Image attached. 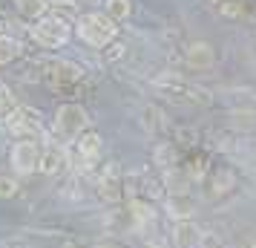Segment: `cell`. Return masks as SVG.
Instances as JSON below:
<instances>
[{
    "label": "cell",
    "instance_id": "obj_5",
    "mask_svg": "<svg viewBox=\"0 0 256 248\" xmlns=\"http://www.w3.org/2000/svg\"><path fill=\"white\" fill-rule=\"evenodd\" d=\"M196 205H198V199L190 196V190H170L164 196V211H167V216H173V222L176 219H190L193 211H196Z\"/></svg>",
    "mask_w": 256,
    "mask_h": 248
},
{
    "label": "cell",
    "instance_id": "obj_4",
    "mask_svg": "<svg viewBox=\"0 0 256 248\" xmlns=\"http://www.w3.org/2000/svg\"><path fill=\"white\" fill-rule=\"evenodd\" d=\"M9 162H12V170L18 176H29L38 170V162H40V144L35 139H20L14 142L12 153H9Z\"/></svg>",
    "mask_w": 256,
    "mask_h": 248
},
{
    "label": "cell",
    "instance_id": "obj_1",
    "mask_svg": "<svg viewBox=\"0 0 256 248\" xmlns=\"http://www.w3.org/2000/svg\"><path fill=\"white\" fill-rule=\"evenodd\" d=\"M86 124H90V116H86V110L81 104H60L58 113H55V121H52V130H55V139L60 144H70L75 142L84 130H86Z\"/></svg>",
    "mask_w": 256,
    "mask_h": 248
},
{
    "label": "cell",
    "instance_id": "obj_9",
    "mask_svg": "<svg viewBox=\"0 0 256 248\" xmlns=\"http://www.w3.org/2000/svg\"><path fill=\"white\" fill-rule=\"evenodd\" d=\"M66 165V153H64V144H49V147H40V162H38V170L46 173V176H55L60 173V167Z\"/></svg>",
    "mask_w": 256,
    "mask_h": 248
},
{
    "label": "cell",
    "instance_id": "obj_11",
    "mask_svg": "<svg viewBox=\"0 0 256 248\" xmlns=\"http://www.w3.org/2000/svg\"><path fill=\"white\" fill-rule=\"evenodd\" d=\"M9 130L24 136V139H35L38 118H29V110H14L12 116H9Z\"/></svg>",
    "mask_w": 256,
    "mask_h": 248
},
{
    "label": "cell",
    "instance_id": "obj_10",
    "mask_svg": "<svg viewBox=\"0 0 256 248\" xmlns=\"http://www.w3.org/2000/svg\"><path fill=\"white\" fill-rule=\"evenodd\" d=\"M75 142H78V159H81L84 165H86V162H95V159L101 156V147H104V144H101V136L95 130H84Z\"/></svg>",
    "mask_w": 256,
    "mask_h": 248
},
{
    "label": "cell",
    "instance_id": "obj_12",
    "mask_svg": "<svg viewBox=\"0 0 256 248\" xmlns=\"http://www.w3.org/2000/svg\"><path fill=\"white\" fill-rule=\"evenodd\" d=\"M130 211H132V219H136V225H138V231L152 228V222H156L152 205H147V202H141V199H132L130 202Z\"/></svg>",
    "mask_w": 256,
    "mask_h": 248
},
{
    "label": "cell",
    "instance_id": "obj_7",
    "mask_svg": "<svg viewBox=\"0 0 256 248\" xmlns=\"http://www.w3.org/2000/svg\"><path fill=\"white\" fill-rule=\"evenodd\" d=\"M81 75H84V70L78 64H72V61H58V64L49 67L46 81L52 84V87H72V84L81 81Z\"/></svg>",
    "mask_w": 256,
    "mask_h": 248
},
{
    "label": "cell",
    "instance_id": "obj_3",
    "mask_svg": "<svg viewBox=\"0 0 256 248\" xmlns=\"http://www.w3.org/2000/svg\"><path fill=\"white\" fill-rule=\"evenodd\" d=\"M32 41L40 44L44 49H58L70 41V24L64 18H58V15L38 18V24L32 26Z\"/></svg>",
    "mask_w": 256,
    "mask_h": 248
},
{
    "label": "cell",
    "instance_id": "obj_16",
    "mask_svg": "<svg viewBox=\"0 0 256 248\" xmlns=\"http://www.w3.org/2000/svg\"><path fill=\"white\" fill-rule=\"evenodd\" d=\"M210 188H216L213 193H228V190L236 188V179H233L230 170H219V173H213V179H210Z\"/></svg>",
    "mask_w": 256,
    "mask_h": 248
},
{
    "label": "cell",
    "instance_id": "obj_8",
    "mask_svg": "<svg viewBox=\"0 0 256 248\" xmlns=\"http://www.w3.org/2000/svg\"><path fill=\"white\" fill-rule=\"evenodd\" d=\"M184 61L190 70H210L213 64H216V49L210 47V44H204V41H196V44H190L184 52Z\"/></svg>",
    "mask_w": 256,
    "mask_h": 248
},
{
    "label": "cell",
    "instance_id": "obj_15",
    "mask_svg": "<svg viewBox=\"0 0 256 248\" xmlns=\"http://www.w3.org/2000/svg\"><path fill=\"white\" fill-rule=\"evenodd\" d=\"M132 12V6H130V0H106V18L116 24V21H124L130 18Z\"/></svg>",
    "mask_w": 256,
    "mask_h": 248
},
{
    "label": "cell",
    "instance_id": "obj_2",
    "mask_svg": "<svg viewBox=\"0 0 256 248\" xmlns=\"http://www.w3.org/2000/svg\"><path fill=\"white\" fill-rule=\"evenodd\" d=\"M78 38H81L84 44H90L95 49H104L106 44H112V38H116V24L106 18V15H84L81 21H78Z\"/></svg>",
    "mask_w": 256,
    "mask_h": 248
},
{
    "label": "cell",
    "instance_id": "obj_13",
    "mask_svg": "<svg viewBox=\"0 0 256 248\" xmlns=\"http://www.w3.org/2000/svg\"><path fill=\"white\" fill-rule=\"evenodd\" d=\"M152 162L162 170H176L178 167V153H176V147L170 142H162L156 147V153H152Z\"/></svg>",
    "mask_w": 256,
    "mask_h": 248
},
{
    "label": "cell",
    "instance_id": "obj_19",
    "mask_svg": "<svg viewBox=\"0 0 256 248\" xmlns=\"http://www.w3.org/2000/svg\"><path fill=\"white\" fill-rule=\"evenodd\" d=\"M233 118H239L242 127H254L256 124V121H250V118H256V113H242V110H239V113H233Z\"/></svg>",
    "mask_w": 256,
    "mask_h": 248
},
{
    "label": "cell",
    "instance_id": "obj_6",
    "mask_svg": "<svg viewBox=\"0 0 256 248\" xmlns=\"http://www.w3.org/2000/svg\"><path fill=\"white\" fill-rule=\"evenodd\" d=\"M173 245L176 248H202L204 231L193 219H176L173 222Z\"/></svg>",
    "mask_w": 256,
    "mask_h": 248
},
{
    "label": "cell",
    "instance_id": "obj_17",
    "mask_svg": "<svg viewBox=\"0 0 256 248\" xmlns=\"http://www.w3.org/2000/svg\"><path fill=\"white\" fill-rule=\"evenodd\" d=\"M18 52H20V44H18V41H12V38H0V64L18 58Z\"/></svg>",
    "mask_w": 256,
    "mask_h": 248
},
{
    "label": "cell",
    "instance_id": "obj_18",
    "mask_svg": "<svg viewBox=\"0 0 256 248\" xmlns=\"http://www.w3.org/2000/svg\"><path fill=\"white\" fill-rule=\"evenodd\" d=\"M18 193V182L12 176H0V199H12Z\"/></svg>",
    "mask_w": 256,
    "mask_h": 248
},
{
    "label": "cell",
    "instance_id": "obj_14",
    "mask_svg": "<svg viewBox=\"0 0 256 248\" xmlns=\"http://www.w3.org/2000/svg\"><path fill=\"white\" fill-rule=\"evenodd\" d=\"M14 6L24 18H32V21L44 18V12H46V0H14Z\"/></svg>",
    "mask_w": 256,
    "mask_h": 248
},
{
    "label": "cell",
    "instance_id": "obj_21",
    "mask_svg": "<svg viewBox=\"0 0 256 248\" xmlns=\"http://www.w3.org/2000/svg\"><path fill=\"white\" fill-rule=\"evenodd\" d=\"M250 248H256V242H254V245H250Z\"/></svg>",
    "mask_w": 256,
    "mask_h": 248
},
{
    "label": "cell",
    "instance_id": "obj_20",
    "mask_svg": "<svg viewBox=\"0 0 256 248\" xmlns=\"http://www.w3.org/2000/svg\"><path fill=\"white\" fill-rule=\"evenodd\" d=\"M101 248H118V245H101Z\"/></svg>",
    "mask_w": 256,
    "mask_h": 248
}]
</instances>
